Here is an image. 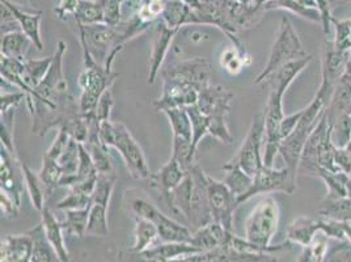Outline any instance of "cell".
I'll return each instance as SVG.
<instances>
[{"mask_svg": "<svg viewBox=\"0 0 351 262\" xmlns=\"http://www.w3.org/2000/svg\"><path fill=\"white\" fill-rule=\"evenodd\" d=\"M66 50L67 45L59 40L49 73L38 87L27 93L25 102L32 118V132L40 136H44L51 129H60L82 115L79 102L73 100L63 73Z\"/></svg>", "mask_w": 351, "mask_h": 262, "instance_id": "cell-1", "label": "cell"}, {"mask_svg": "<svg viewBox=\"0 0 351 262\" xmlns=\"http://www.w3.org/2000/svg\"><path fill=\"white\" fill-rule=\"evenodd\" d=\"M211 64L205 58H193L161 69L162 93L154 102L156 110L197 105L199 92L211 84Z\"/></svg>", "mask_w": 351, "mask_h": 262, "instance_id": "cell-2", "label": "cell"}, {"mask_svg": "<svg viewBox=\"0 0 351 262\" xmlns=\"http://www.w3.org/2000/svg\"><path fill=\"white\" fill-rule=\"evenodd\" d=\"M313 60V57L308 54L304 58L298 59L285 64L276 73L269 75L263 84L270 88L269 97L265 105V145H263V164L266 167H273L274 159L279 152L280 146V123L285 118L283 113V96L291 86L293 80L299 76L308 64Z\"/></svg>", "mask_w": 351, "mask_h": 262, "instance_id": "cell-3", "label": "cell"}, {"mask_svg": "<svg viewBox=\"0 0 351 262\" xmlns=\"http://www.w3.org/2000/svg\"><path fill=\"white\" fill-rule=\"evenodd\" d=\"M280 210L278 204L271 197H265L253 207L245 220V239L249 243L263 249L266 253H277L290 249L291 243L286 241L278 246H271V240L277 233Z\"/></svg>", "mask_w": 351, "mask_h": 262, "instance_id": "cell-4", "label": "cell"}, {"mask_svg": "<svg viewBox=\"0 0 351 262\" xmlns=\"http://www.w3.org/2000/svg\"><path fill=\"white\" fill-rule=\"evenodd\" d=\"M100 138L105 146L117 150L132 177L136 180H148L152 175L143 150L123 123L110 119L105 121L101 123Z\"/></svg>", "mask_w": 351, "mask_h": 262, "instance_id": "cell-5", "label": "cell"}, {"mask_svg": "<svg viewBox=\"0 0 351 262\" xmlns=\"http://www.w3.org/2000/svg\"><path fill=\"white\" fill-rule=\"evenodd\" d=\"M80 45L87 47L93 59L104 66L106 70L113 71L116 57L123 50L122 33L119 27H112L105 23L80 25L76 24Z\"/></svg>", "mask_w": 351, "mask_h": 262, "instance_id": "cell-6", "label": "cell"}, {"mask_svg": "<svg viewBox=\"0 0 351 262\" xmlns=\"http://www.w3.org/2000/svg\"><path fill=\"white\" fill-rule=\"evenodd\" d=\"M336 146L332 142V126L324 113L320 122L312 131L303 150L298 174L313 176L317 167L332 172H341L335 159Z\"/></svg>", "mask_w": 351, "mask_h": 262, "instance_id": "cell-7", "label": "cell"}, {"mask_svg": "<svg viewBox=\"0 0 351 262\" xmlns=\"http://www.w3.org/2000/svg\"><path fill=\"white\" fill-rule=\"evenodd\" d=\"M83 49V71L79 75L77 83L82 89V95L79 99L80 112L83 115L95 112L101 96L106 91H109L114 82L117 80L118 73L106 70L104 66L99 64L87 47Z\"/></svg>", "mask_w": 351, "mask_h": 262, "instance_id": "cell-8", "label": "cell"}, {"mask_svg": "<svg viewBox=\"0 0 351 262\" xmlns=\"http://www.w3.org/2000/svg\"><path fill=\"white\" fill-rule=\"evenodd\" d=\"M232 100L234 93L227 88L208 84L199 92V99L197 102V106L208 117V134L224 145H231L234 142V136L227 123V116Z\"/></svg>", "mask_w": 351, "mask_h": 262, "instance_id": "cell-9", "label": "cell"}, {"mask_svg": "<svg viewBox=\"0 0 351 262\" xmlns=\"http://www.w3.org/2000/svg\"><path fill=\"white\" fill-rule=\"evenodd\" d=\"M324 113H325V104L317 96H315V99L307 108H304V113L300 118L298 126L295 128V130L280 142L279 154L282 155V159L285 161L286 167L293 172V175L298 176L302 154L307 143L308 138L312 134V131L315 130L317 123L320 122Z\"/></svg>", "mask_w": 351, "mask_h": 262, "instance_id": "cell-10", "label": "cell"}, {"mask_svg": "<svg viewBox=\"0 0 351 262\" xmlns=\"http://www.w3.org/2000/svg\"><path fill=\"white\" fill-rule=\"evenodd\" d=\"M307 51L304 50L303 43L293 28V23L289 17H283L279 24L278 33L276 41L271 47L269 60L263 67L261 73L254 80V84H263V80L276 73L285 64L307 57Z\"/></svg>", "mask_w": 351, "mask_h": 262, "instance_id": "cell-11", "label": "cell"}, {"mask_svg": "<svg viewBox=\"0 0 351 262\" xmlns=\"http://www.w3.org/2000/svg\"><path fill=\"white\" fill-rule=\"evenodd\" d=\"M351 51H341L332 43H326L322 49V84L316 96L325 104V108L332 100L337 86L343 76L350 62Z\"/></svg>", "mask_w": 351, "mask_h": 262, "instance_id": "cell-12", "label": "cell"}, {"mask_svg": "<svg viewBox=\"0 0 351 262\" xmlns=\"http://www.w3.org/2000/svg\"><path fill=\"white\" fill-rule=\"evenodd\" d=\"M263 145H265V115L258 113L253 117L248 134L231 160L239 164L248 175L254 176L263 165Z\"/></svg>", "mask_w": 351, "mask_h": 262, "instance_id": "cell-13", "label": "cell"}, {"mask_svg": "<svg viewBox=\"0 0 351 262\" xmlns=\"http://www.w3.org/2000/svg\"><path fill=\"white\" fill-rule=\"evenodd\" d=\"M207 194L211 220L234 233V214L239 206L237 197L223 181L211 176L207 177Z\"/></svg>", "mask_w": 351, "mask_h": 262, "instance_id": "cell-14", "label": "cell"}, {"mask_svg": "<svg viewBox=\"0 0 351 262\" xmlns=\"http://www.w3.org/2000/svg\"><path fill=\"white\" fill-rule=\"evenodd\" d=\"M296 177L293 172L285 167L282 169H274L273 167H263L253 176V185L248 193L240 200L239 204L247 202L250 198L274 191H283L287 194H293L296 190Z\"/></svg>", "mask_w": 351, "mask_h": 262, "instance_id": "cell-15", "label": "cell"}, {"mask_svg": "<svg viewBox=\"0 0 351 262\" xmlns=\"http://www.w3.org/2000/svg\"><path fill=\"white\" fill-rule=\"evenodd\" d=\"M188 172L193 177V195H191V213L188 224L195 231L206 224L211 223V214L207 194V177L198 164H193Z\"/></svg>", "mask_w": 351, "mask_h": 262, "instance_id": "cell-16", "label": "cell"}, {"mask_svg": "<svg viewBox=\"0 0 351 262\" xmlns=\"http://www.w3.org/2000/svg\"><path fill=\"white\" fill-rule=\"evenodd\" d=\"M186 175L188 171L171 156L168 163H165L156 174L149 176L148 181L151 188H154L159 194L161 201H164L171 194V191L182 182Z\"/></svg>", "mask_w": 351, "mask_h": 262, "instance_id": "cell-17", "label": "cell"}, {"mask_svg": "<svg viewBox=\"0 0 351 262\" xmlns=\"http://www.w3.org/2000/svg\"><path fill=\"white\" fill-rule=\"evenodd\" d=\"M178 30L168 28L162 21H159L156 25V33L152 44V51H151V59H149V71H148V83L154 84L158 75L161 71L162 63L168 54V50L172 45Z\"/></svg>", "mask_w": 351, "mask_h": 262, "instance_id": "cell-18", "label": "cell"}, {"mask_svg": "<svg viewBox=\"0 0 351 262\" xmlns=\"http://www.w3.org/2000/svg\"><path fill=\"white\" fill-rule=\"evenodd\" d=\"M33 237L29 233L8 235L1 240L0 262H32Z\"/></svg>", "mask_w": 351, "mask_h": 262, "instance_id": "cell-19", "label": "cell"}, {"mask_svg": "<svg viewBox=\"0 0 351 262\" xmlns=\"http://www.w3.org/2000/svg\"><path fill=\"white\" fill-rule=\"evenodd\" d=\"M0 1H3L4 4H7L10 7V10L14 12V15L19 21L21 32L29 37L32 44L34 45V47L38 51H43L44 50V43H43V37H41L43 12L41 11H38V12L25 11L10 0H0Z\"/></svg>", "mask_w": 351, "mask_h": 262, "instance_id": "cell-20", "label": "cell"}, {"mask_svg": "<svg viewBox=\"0 0 351 262\" xmlns=\"http://www.w3.org/2000/svg\"><path fill=\"white\" fill-rule=\"evenodd\" d=\"M325 226V219L311 218V217H299L295 219L293 223L290 224L287 233H286V240L290 241L291 244H298L302 247H307L315 236L319 233H322Z\"/></svg>", "mask_w": 351, "mask_h": 262, "instance_id": "cell-21", "label": "cell"}, {"mask_svg": "<svg viewBox=\"0 0 351 262\" xmlns=\"http://www.w3.org/2000/svg\"><path fill=\"white\" fill-rule=\"evenodd\" d=\"M41 223L44 226L46 239L57 252L60 262H71V256L64 241V230L62 227V222H59L54 213L46 206L41 211Z\"/></svg>", "mask_w": 351, "mask_h": 262, "instance_id": "cell-22", "label": "cell"}, {"mask_svg": "<svg viewBox=\"0 0 351 262\" xmlns=\"http://www.w3.org/2000/svg\"><path fill=\"white\" fill-rule=\"evenodd\" d=\"M199 252L202 250L194 247L191 243H161L138 254L154 261H173L191 257Z\"/></svg>", "mask_w": 351, "mask_h": 262, "instance_id": "cell-23", "label": "cell"}, {"mask_svg": "<svg viewBox=\"0 0 351 262\" xmlns=\"http://www.w3.org/2000/svg\"><path fill=\"white\" fill-rule=\"evenodd\" d=\"M152 223L156 226L159 239L162 243H191L193 230L165 215L160 210L152 219Z\"/></svg>", "mask_w": 351, "mask_h": 262, "instance_id": "cell-24", "label": "cell"}, {"mask_svg": "<svg viewBox=\"0 0 351 262\" xmlns=\"http://www.w3.org/2000/svg\"><path fill=\"white\" fill-rule=\"evenodd\" d=\"M232 231L226 230L223 226H220L215 222H211L206 224L205 227H201L191 235V244L198 248L202 252L214 250L218 248L226 246L227 237Z\"/></svg>", "mask_w": 351, "mask_h": 262, "instance_id": "cell-25", "label": "cell"}, {"mask_svg": "<svg viewBox=\"0 0 351 262\" xmlns=\"http://www.w3.org/2000/svg\"><path fill=\"white\" fill-rule=\"evenodd\" d=\"M221 169L224 171L223 182L234 193L237 197V201L240 202V200L248 193L253 185V176L248 175L244 169H241L239 164L232 160L227 161L221 167Z\"/></svg>", "mask_w": 351, "mask_h": 262, "instance_id": "cell-26", "label": "cell"}, {"mask_svg": "<svg viewBox=\"0 0 351 262\" xmlns=\"http://www.w3.org/2000/svg\"><path fill=\"white\" fill-rule=\"evenodd\" d=\"M193 10L184 0H167L161 21L171 29L193 25Z\"/></svg>", "mask_w": 351, "mask_h": 262, "instance_id": "cell-27", "label": "cell"}, {"mask_svg": "<svg viewBox=\"0 0 351 262\" xmlns=\"http://www.w3.org/2000/svg\"><path fill=\"white\" fill-rule=\"evenodd\" d=\"M30 45L33 44L25 33H23L21 30L11 32L1 36L0 54L5 58L25 62Z\"/></svg>", "mask_w": 351, "mask_h": 262, "instance_id": "cell-28", "label": "cell"}, {"mask_svg": "<svg viewBox=\"0 0 351 262\" xmlns=\"http://www.w3.org/2000/svg\"><path fill=\"white\" fill-rule=\"evenodd\" d=\"M51 63H53V56L43 59H30V60L27 59L24 62V73H23L24 89H23V92L25 95L40 86V83L44 80L45 76L49 73Z\"/></svg>", "mask_w": 351, "mask_h": 262, "instance_id": "cell-29", "label": "cell"}, {"mask_svg": "<svg viewBox=\"0 0 351 262\" xmlns=\"http://www.w3.org/2000/svg\"><path fill=\"white\" fill-rule=\"evenodd\" d=\"M134 246L129 252L132 253H142L147 249L154 247L155 241L159 239V233L156 226L147 219H134Z\"/></svg>", "mask_w": 351, "mask_h": 262, "instance_id": "cell-30", "label": "cell"}, {"mask_svg": "<svg viewBox=\"0 0 351 262\" xmlns=\"http://www.w3.org/2000/svg\"><path fill=\"white\" fill-rule=\"evenodd\" d=\"M315 177L322 178L326 185V198H345L348 197V180L349 176L343 172H332L317 167L313 172Z\"/></svg>", "mask_w": 351, "mask_h": 262, "instance_id": "cell-31", "label": "cell"}, {"mask_svg": "<svg viewBox=\"0 0 351 262\" xmlns=\"http://www.w3.org/2000/svg\"><path fill=\"white\" fill-rule=\"evenodd\" d=\"M29 233L33 237L32 262H60L57 252L46 239L43 223L37 224L33 230H30Z\"/></svg>", "mask_w": 351, "mask_h": 262, "instance_id": "cell-32", "label": "cell"}, {"mask_svg": "<svg viewBox=\"0 0 351 262\" xmlns=\"http://www.w3.org/2000/svg\"><path fill=\"white\" fill-rule=\"evenodd\" d=\"M21 171H23V176H24V182H25V188L29 194L30 201L33 207L37 211H43L45 207V202L47 200L46 195V190H45L44 184L40 178L38 174L33 172L27 164H24L21 161Z\"/></svg>", "mask_w": 351, "mask_h": 262, "instance_id": "cell-33", "label": "cell"}, {"mask_svg": "<svg viewBox=\"0 0 351 262\" xmlns=\"http://www.w3.org/2000/svg\"><path fill=\"white\" fill-rule=\"evenodd\" d=\"M317 213L324 218L351 222V198H324Z\"/></svg>", "mask_w": 351, "mask_h": 262, "instance_id": "cell-34", "label": "cell"}, {"mask_svg": "<svg viewBox=\"0 0 351 262\" xmlns=\"http://www.w3.org/2000/svg\"><path fill=\"white\" fill-rule=\"evenodd\" d=\"M234 43V46L227 49L223 54H221V66L232 75L240 73L245 66V60L249 58L248 53L245 46L241 44L237 37H234L231 40Z\"/></svg>", "mask_w": 351, "mask_h": 262, "instance_id": "cell-35", "label": "cell"}, {"mask_svg": "<svg viewBox=\"0 0 351 262\" xmlns=\"http://www.w3.org/2000/svg\"><path fill=\"white\" fill-rule=\"evenodd\" d=\"M162 113L169 119L173 135L193 141L191 116L186 108H169Z\"/></svg>", "mask_w": 351, "mask_h": 262, "instance_id": "cell-36", "label": "cell"}, {"mask_svg": "<svg viewBox=\"0 0 351 262\" xmlns=\"http://www.w3.org/2000/svg\"><path fill=\"white\" fill-rule=\"evenodd\" d=\"M108 204L92 202L89 210V220H88L87 233L89 236H100L105 237L109 233L108 224Z\"/></svg>", "mask_w": 351, "mask_h": 262, "instance_id": "cell-37", "label": "cell"}, {"mask_svg": "<svg viewBox=\"0 0 351 262\" xmlns=\"http://www.w3.org/2000/svg\"><path fill=\"white\" fill-rule=\"evenodd\" d=\"M73 20L80 25L101 24L105 23L103 8L97 0H80Z\"/></svg>", "mask_w": 351, "mask_h": 262, "instance_id": "cell-38", "label": "cell"}, {"mask_svg": "<svg viewBox=\"0 0 351 262\" xmlns=\"http://www.w3.org/2000/svg\"><path fill=\"white\" fill-rule=\"evenodd\" d=\"M89 210H90V204L86 209L64 211L66 218L62 222V227L64 233L77 236V237H83L87 233Z\"/></svg>", "mask_w": 351, "mask_h": 262, "instance_id": "cell-39", "label": "cell"}, {"mask_svg": "<svg viewBox=\"0 0 351 262\" xmlns=\"http://www.w3.org/2000/svg\"><path fill=\"white\" fill-rule=\"evenodd\" d=\"M270 10H285L293 15L300 16L308 21L322 24L320 12L317 10H308L302 7L298 0H267L266 11H270Z\"/></svg>", "mask_w": 351, "mask_h": 262, "instance_id": "cell-40", "label": "cell"}, {"mask_svg": "<svg viewBox=\"0 0 351 262\" xmlns=\"http://www.w3.org/2000/svg\"><path fill=\"white\" fill-rule=\"evenodd\" d=\"M329 250V237L324 233H319L312 243L303 247L298 262H324Z\"/></svg>", "mask_w": 351, "mask_h": 262, "instance_id": "cell-41", "label": "cell"}, {"mask_svg": "<svg viewBox=\"0 0 351 262\" xmlns=\"http://www.w3.org/2000/svg\"><path fill=\"white\" fill-rule=\"evenodd\" d=\"M93 160L96 167L97 174H110L114 172L113 163L109 155V147L105 146L103 141H93V142H86L83 143Z\"/></svg>", "mask_w": 351, "mask_h": 262, "instance_id": "cell-42", "label": "cell"}, {"mask_svg": "<svg viewBox=\"0 0 351 262\" xmlns=\"http://www.w3.org/2000/svg\"><path fill=\"white\" fill-rule=\"evenodd\" d=\"M38 176L44 184L45 190H46V195L47 198L51 195V193L54 190L59 188V182H60V178H62V169L59 167L58 161L49 158L44 155V159H43V167L38 172Z\"/></svg>", "mask_w": 351, "mask_h": 262, "instance_id": "cell-43", "label": "cell"}, {"mask_svg": "<svg viewBox=\"0 0 351 262\" xmlns=\"http://www.w3.org/2000/svg\"><path fill=\"white\" fill-rule=\"evenodd\" d=\"M332 142L337 148H346L351 142V113H343L329 121Z\"/></svg>", "mask_w": 351, "mask_h": 262, "instance_id": "cell-44", "label": "cell"}, {"mask_svg": "<svg viewBox=\"0 0 351 262\" xmlns=\"http://www.w3.org/2000/svg\"><path fill=\"white\" fill-rule=\"evenodd\" d=\"M195 150L193 147V141L182 138V136H176L173 135V145H172V158L181 164L182 168L186 171L194 164V156H195Z\"/></svg>", "mask_w": 351, "mask_h": 262, "instance_id": "cell-45", "label": "cell"}, {"mask_svg": "<svg viewBox=\"0 0 351 262\" xmlns=\"http://www.w3.org/2000/svg\"><path fill=\"white\" fill-rule=\"evenodd\" d=\"M186 109L189 112L191 128H193V147L197 151L201 141L208 134L210 122H208V117L206 116L197 105H193Z\"/></svg>", "mask_w": 351, "mask_h": 262, "instance_id": "cell-46", "label": "cell"}, {"mask_svg": "<svg viewBox=\"0 0 351 262\" xmlns=\"http://www.w3.org/2000/svg\"><path fill=\"white\" fill-rule=\"evenodd\" d=\"M15 109L3 113L1 115V122H0V139H1V147H4L10 154L17 156L15 147Z\"/></svg>", "mask_w": 351, "mask_h": 262, "instance_id": "cell-47", "label": "cell"}, {"mask_svg": "<svg viewBox=\"0 0 351 262\" xmlns=\"http://www.w3.org/2000/svg\"><path fill=\"white\" fill-rule=\"evenodd\" d=\"M332 25L335 27V41L336 49L341 51H351V19L336 20L333 19Z\"/></svg>", "mask_w": 351, "mask_h": 262, "instance_id": "cell-48", "label": "cell"}, {"mask_svg": "<svg viewBox=\"0 0 351 262\" xmlns=\"http://www.w3.org/2000/svg\"><path fill=\"white\" fill-rule=\"evenodd\" d=\"M101 5L105 24L117 27L122 21L123 0H97Z\"/></svg>", "mask_w": 351, "mask_h": 262, "instance_id": "cell-49", "label": "cell"}, {"mask_svg": "<svg viewBox=\"0 0 351 262\" xmlns=\"http://www.w3.org/2000/svg\"><path fill=\"white\" fill-rule=\"evenodd\" d=\"M70 139H71V136L66 131L58 129L57 136L54 138L51 146L47 148V151L45 152L44 155L54 159V160H58L59 158L62 156V154L66 151V148L69 146Z\"/></svg>", "mask_w": 351, "mask_h": 262, "instance_id": "cell-50", "label": "cell"}, {"mask_svg": "<svg viewBox=\"0 0 351 262\" xmlns=\"http://www.w3.org/2000/svg\"><path fill=\"white\" fill-rule=\"evenodd\" d=\"M324 262H351V243L338 241L336 247L329 248Z\"/></svg>", "mask_w": 351, "mask_h": 262, "instance_id": "cell-51", "label": "cell"}, {"mask_svg": "<svg viewBox=\"0 0 351 262\" xmlns=\"http://www.w3.org/2000/svg\"><path fill=\"white\" fill-rule=\"evenodd\" d=\"M113 105H114V100H113V96H112V91H106L101 96L100 102L97 104L96 109H95V116L96 118L103 123L105 121H109L110 119V113H112V109H113Z\"/></svg>", "mask_w": 351, "mask_h": 262, "instance_id": "cell-52", "label": "cell"}, {"mask_svg": "<svg viewBox=\"0 0 351 262\" xmlns=\"http://www.w3.org/2000/svg\"><path fill=\"white\" fill-rule=\"evenodd\" d=\"M0 12H1V36L16 30H21L14 12L3 1H0Z\"/></svg>", "mask_w": 351, "mask_h": 262, "instance_id": "cell-53", "label": "cell"}, {"mask_svg": "<svg viewBox=\"0 0 351 262\" xmlns=\"http://www.w3.org/2000/svg\"><path fill=\"white\" fill-rule=\"evenodd\" d=\"M316 5H317V11L322 15V30L325 33V36H328L330 33V27L333 23V16H332V4L330 0H315Z\"/></svg>", "mask_w": 351, "mask_h": 262, "instance_id": "cell-54", "label": "cell"}, {"mask_svg": "<svg viewBox=\"0 0 351 262\" xmlns=\"http://www.w3.org/2000/svg\"><path fill=\"white\" fill-rule=\"evenodd\" d=\"M27 99V95L24 92H15V93H3L0 96V112L7 113L12 109H16V106Z\"/></svg>", "mask_w": 351, "mask_h": 262, "instance_id": "cell-55", "label": "cell"}, {"mask_svg": "<svg viewBox=\"0 0 351 262\" xmlns=\"http://www.w3.org/2000/svg\"><path fill=\"white\" fill-rule=\"evenodd\" d=\"M80 0H60L58 5L56 7L54 12L60 20L67 21L70 16H75Z\"/></svg>", "mask_w": 351, "mask_h": 262, "instance_id": "cell-56", "label": "cell"}, {"mask_svg": "<svg viewBox=\"0 0 351 262\" xmlns=\"http://www.w3.org/2000/svg\"><path fill=\"white\" fill-rule=\"evenodd\" d=\"M303 113H304V109H302V110H299V112H296V113H293V115H290V116H285L283 118V121H282V123H280V139L283 141L285 138H287L293 130H295V128L298 126V123H299V121H300V118L303 116Z\"/></svg>", "mask_w": 351, "mask_h": 262, "instance_id": "cell-57", "label": "cell"}, {"mask_svg": "<svg viewBox=\"0 0 351 262\" xmlns=\"http://www.w3.org/2000/svg\"><path fill=\"white\" fill-rule=\"evenodd\" d=\"M299 4L304 8L308 10H317V5H316V1L315 0H298Z\"/></svg>", "mask_w": 351, "mask_h": 262, "instance_id": "cell-58", "label": "cell"}, {"mask_svg": "<svg viewBox=\"0 0 351 262\" xmlns=\"http://www.w3.org/2000/svg\"><path fill=\"white\" fill-rule=\"evenodd\" d=\"M186 4H189L191 8H199V5H201V0H184Z\"/></svg>", "mask_w": 351, "mask_h": 262, "instance_id": "cell-59", "label": "cell"}, {"mask_svg": "<svg viewBox=\"0 0 351 262\" xmlns=\"http://www.w3.org/2000/svg\"><path fill=\"white\" fill-rule=\"evenodd\" d=\"M348 197L351 198V177L348 180Z\"/></svg>", "mask_w": 351, "mask_h": 262, "instance_id": "cell-60", "label": "cell"}, {"mask_svg": "<svg viewBox=\"0 0 351 262\" xmlns=\"http://www.w3.org/2000/svg\"><path fill=\"white\" fill-rule=\"evenodd\" d=\"M339 0H330V4H332V8L336 5L337 3H338Z\"/></svg>", "mask_w": 351, "mask_h": 262, "instance_id": "cell-61", "label": "cell"}, {"mask_svg": "<svg viewBox=\"0 0 351 262\" xmlns=\"http://www.w3.org/2000/svg\"><path fill=\"white\" fill-rule=\"evenodd\" d=\"M346 148H348V150H350V151H351V142H350V145H349V146L346 147Z\"/></svg>", "mask_w": 351, "mask_h": 262, "instance_id": "cell-62", "label": "cell"}, {"mask_svg": "<svg viewBox=\"0 0 351 262\" xmlns=\"http://www.w3.org/2000/svg\"><path fill=\"white\" fill-rule=\"evenodd\" d=\"M28 1H29V3H32V0H28Z\"/></svg>", "mask_w": 351, "mask_h": 262, "instance_id": "cell-63", "label": "cell"}]
</instances>
